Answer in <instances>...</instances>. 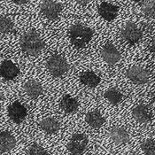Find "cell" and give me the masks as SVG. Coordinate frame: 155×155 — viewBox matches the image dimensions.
<instances>
[{"label": "cell", "instance_id": "1", "mask_svg": "<svg viewBox=\"0 0 155 155\" xmlns=\"http://www.w3.org/2000/svg\"><path fill=\"white\" fill-rule=\"evenodd\" d=\"M21 48L29 56H37L45 48V43L40 35L35 30H29L24 33L20 40Z\"/></svg>", "mask_w": 155, "mask_h": 155}, {"label": "cell", "instance_id": "2", "mask_svg": "<svg viewBox=\"0 0 155 155\" xmlns=\"http://www.w3.org/2000/svg\"><path fill=\"white\" fill-rule=\"evenodd\" d=\"M92 36V29L83 24H75L69 30L70 41L76 48L85 47L91 40Z\"/></svg>", "mask_w": 155, "mask_h": 155}, {"label": "cell", "instance_id": "3", "mask_svg": "<svg viewBox=\"0 0 155 155\" xmlns=\"http://www.w3.org/2000/svg\"><path fill=\"white\" fill-rule=\"evenodd\" d=\"M49 72L55 77H60L68 71V63L67 60L60 54L51 56L47 62Z\"/></svg>", "mask_w": 155, "mask_h": 155}, {"label": "cell", "instance_id": "4", "mask_svg": "<svg viewBox=\"0 0 155 155\" xmlns=\"http://www.w3.org/2000/svg\"><path fill=\"white\" fill-rule=\"evenodd\" d=\"M89 143L88 137L82 133H77L71 137L68 144V150L72 155H81L84 153Z\"/></svg>", "mask_w": 155, "mask_h": 155}, {"label": "cell", "instance_id": "5", "mask_svg": "<svg viewBox=\"0 0 155 155\" xmlns=\"http://www.w3.org/2000/svg\"><path fill=\"white\" fill-rule=\"evenodd\" d=\"M142 30L133 22H128L122 28L120 36L127 43L134 45L142 38Z\"/></svg>", "mask_w": 155, "mask_h": 155}, {"label": "cell", "instance_id": "6", "mask_svg": "<svg viewBox=\"0 0 155 155\" xmlns=\"http://www.w3.org/2000/svg\"><path fill=\"white\" fill-rule=\"evenodd\" d=\"M42 14L49 20H56L62 11V5L53 0H45L40 5Z\"/></svg>", "mask_w": 155, "mask_h": 155}, {"label": "cell", "instance_id": "7", "mask_svg": "<svg viewBox=\"0 0 155 155\" xmlns=\"http://www.w3.org/2000/svg\"><path fill=\"white\" fill-rule=\"evenodd\" d=\"M127 77L137 84H144L150 79V73L141 67H132L126 72Z\"/></svg>", "mask_w": 155, "mask_h": 155}, {"label": "cell", "instance_id": "8", "mask_svg": "<svg viewBox=\"0 0 155 155\" xmlns=\"http://www.w3.org/2000/svg\"><path fill=\"white\" fill-rule=\"evenodd\" d=\"M28 111L22 104L19 101L13 102L8 107V115L10 119L15 123H21L26 119Z\"/></svg>", "mask_w": 155, "mask_h": 155}, {"label": "cell", "instance_id": "9", "mask_svg": "<svg viewBox=\"0 0 155 155\" xmlns=\"http://www.w3.org/2000/svg\"><path fill=\"white\" fill-rule=\"evenodd\" d=\"M101 55L104 60L109 65L116 64L120 59V53L114 45L107 44L101 51Z\"/></svg>", "mask_w": 155, "mask_h": 155}, {"label": "cell", "instance_id": "10", "mask_svg": "<svg viewBox=\"0 0 155 155\" xmlns=\"http://www.w3.org/2000/svg\"><path fill=\"white\" fill-rule=\"evenodd\" d=\"M19 68L11 60H5L0 65V75L5 80H12L18 76Z\"/></svg>", "mask_w": 155, "mask_h": 155}, {"label": "cell", "instance_id": "11", "mask_svg": "<svg viewBox=\"0 0 155 155\" xmlns=\"http://www.w3.org/2000/svg\"><path fill=\"white\" fill-rule=\"evenodd\" d=\"M119 12L118 6L110 4L107 2H103L99 6H98V13L99 15L106 21H114Z\"/></svg>", "mask_w": 155, "mask_h": 155}, {"label": "cell", "instance_id": "12", "mask_svg": "<svg viewBox=\"0 0 155 155\" xmlns=\"http://www.w3.org/2000/svg\"><path fill=\"white\" fill-rule=\"evenodd\" d=\"M111 139L117 144H123L130 141V134L122 127H114L110 130Z\"/></svg>", "mask_w": 155, "mask_h": 155}, {"label": "cell", "instance_id": "13", "mask_svg": "<svg viewBox=\"0 0 155 155\" xmlns=\"http://www.w3.org/2000/svg\"><path fill=\"white\" fill-rule=\"evenodd\" d=\"M132 114L135 120L140 123H147L152 120V114L145 105H139L133 109Z\"/></svg>", "mask_w": 155, "mask_h": 155}, {"label": "cell", "instance_id": "14", "mask_svg": "<svg viewBox=\"0 0 155 155\" xmlns=\"http://www.w3.org/2000/svg\"><path fill=\"white\" fill-rule=\"evenodd\" d=\"M16 140L10 132L3 131L0 133V152L7 153L14 148Z\"/></svg>", "mask_w": 155, "mask_h": 155}, {"label": "cell", "instance_id": "15", "mask_svg": "<svg viewBox=\"0 0 155 155\" xmlns=\"http://www.w3.org/2000/svg\"><path fill=\"white\" fill-rule=\"evenodd\" d=\"M85 120L93 129H98L105 123V118L97 110L89 112L85 116Z\"/></svg>", "mask_w": 155, "mask_h": 155}, {"label": "cell", "instance_id": "16", "mask_svg": "<svg viewBox=\"0 0 155 155\" xmlns=\"http://www.w3.org/2000/svg\"><path fill=\"white\" fill-rule=\"evenodd\" d=\"M40 128L47 134H55L59 131L60 126V122L52 117H47L42 120L39 123Z\"/></svg>", "mask_w": 155, "mask_h": 155}, {"label": "cell", "instance_id": "17", "mask_svg": "<svg viewBox=\"0 0 155 155\" xmlns=\"http://www.w3.org/2000/svg\"><path fill=\"white\" fill-rule=\"evenodd\" d=\"M24 91L27 95L31 98H37L43 93V88L41 84L35 80H29L24 85Z\"/></svg>", "mask_w": 155, "mask_h": 155}, {"label": "cell", "instance_id": "18", "mask_svg": "<svg viewBox=\"0 0 155 155\" xmlns=\"http://www.w3.org/2000/svg\"><path fill=\"white\" fill-rule=\"evenodd\" d=\"M60 107L65 113L72 114V113H74L78 109L79 104H78V101L75 98L72 97L71 96L65 95L61 98Z\"/></svg>", "mask_w": 155, "mask_h": 155}, {"label": "cell", "instance_id": "19", "mask_svg": "<svg viewBox=\"0 0 155 155\" xmlns=\"http://www.w3.org/2000/svg\"><path fill=\"white\" fill-rule=\"evenodd\" d=\"M80 80L83 83V84L91 87V88H95L98 84H100V77L92 71H85L84 72L81 76Z\"/></svg>", "mask_w": 155, "mask_h": 155}, {"label": "cell", "instance_id": "20", "mask_svg": "<svg viewBox=\"0 0 155 155\" xmlns=\"http://www.w3.org/2000/svg\"><path fill=\"white\" fill-rule=\"evenodd\" d=\"M104 97L107 99L111 104L117 105L118 103H120L122 100L123 95L117 89L113 88V89H110V90L107 91L106 93L104 94Z\"/></svg>", "mask_w": 155, "mask_h": 155}, {"label": "cell", "instance_id": "21", "mask_svg": "<svg viewBox=\"0 0 155 155\" xmlns=\"http://www.w3.org/2000/svg\"><path fill=\"white\" fill-rule=\"evenodd\" d=\"M13 22L12 21L3 15H0V32L3 34L11 33L13 30Z\"/></svg>", "mask_w": 155, "mask_h": 155}, {"label": "cell", "instance_id": "22", "mask_svg": "<svg viewBox=\"0 0 155 155\" xmlns=\"http://www.w3.org/2000/svg\"><path fill=\"white\" fill-rule=\"evenodd\" d=\"M143 12L150 18H155V0H148L142 6Z\"/></svg>", "mask_w": 155, "mask_h": 155}, {"label": "cell", "instance_id": "23", "mask_svg": "<svg viewBox=\"0 0 155 155\" xmlns=\"http://www.w3.org/2000/svg\"><path fill=\"white\" fill-rule=\"evenodd\" d=\"M141 149L145 155H155V140L147 139L141 144Z\"/></svg>", "mask_w": 155, "mask_h": 155}, {"label": "cell", "instance_id": "24", "mask_svg": "<svg viewBox=\"0 0 155 155\" xmlns=\"http://www.w3.org/2000/svg\"><path fill=\"white\" fill-rule=\"evenodd\" d=\"M27 155H47L46 150L38 143H33L28 150Z\"/></svg>", "mask_w": 155, "mask_h": 155}, {"label": "cell", "instance_id": "25", "mask_svg": "<svg viewBox=\"0 0 155 155\" xmlns=\"http://www.w3.org/2000/svg\"><path fill=\"white\" fill-rule=\"evenodd\" d=\"M74 2H76L77 4H79V5H87V4H89L90 2H91L92 0H74Z\"/></svg>", "mask_w": 155, "mask_h": 155}, {"label": "cell", "instance_id": "26", "mask_svg": "<svg viewBox=\"0 0 155 155\" xmlns=\"http://www.w3.org/2000/svg\"><path fill=\"white\" fill-rule=\"evenodd\" d=\"M13 3H15L16 5H25L27 4L29 0H12Z\"/></svg>", "mask_w": 155, "mask_h": 155}, {"label": "cell", "instance_id": "27", "mask_svg": "<svg viewBox=\"0 0 155 155\" xmlns=\"http://www.w3.org/2000/svg\"><path fill=\"white\" fill-rule=\"evenodd\" d=\"M150 50H151V51L155 54V40H153V42H152V44H151V46H150Z\"/></svg>", "mask_w": 155, "mask_h": 155}, {"label": "cell", "instance_id": "28", "mask_svg": "<svg viewBox=\"0 0 155 155\" xmlns=\"http://www.w3.org/2000/svg\"><path fill=\"white\" fill-rule=\"evenodd\" d=\"M3 99H4V95H3V93L0 91V101H1V100H3Z\"/></svg>", "mask_w": 155, "mask_h": 155}, {"label": "cell", "instance_id": "29", "mask_svg": "<svg viewBox=\"0 0 155 155\" xmlns=\"http://www.w3.org/2000/svg\"><path fill=\"white\" fill-rule=\"evenodd\" d=\"M135 2H137V3H141V2H144L146 0H134Z\"/></svg>", "mask_w": 155, "mask_h": 155}, {"label": "cell", "instance_id": "30", "mask_svg": "<svg viewBox=\"0 0 155 155\" xmlns=\"http://www.w3.org/2000/svg\"><path fill=\"white\" fill-rule=\"evenodd\" d=\"M93 155H98V154H93Z\"/></svg>", "mask_w": 155, "mask_h": 155}, {"label": "cell", "instance_id": "31", "mask_svg": "<svg viewBox=\"0 0 155 155\" xmlns=\"http://www.w3.org/2000/svg\"><path fill=\"white\" fill-rule=\"evenodd\" d=\"M131 155H132V154H131Z\"/></svg>", "mask_w": 155, "mask_h": 155}]
</instances>
